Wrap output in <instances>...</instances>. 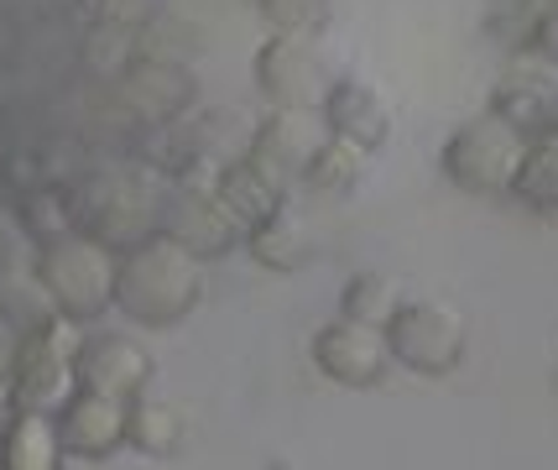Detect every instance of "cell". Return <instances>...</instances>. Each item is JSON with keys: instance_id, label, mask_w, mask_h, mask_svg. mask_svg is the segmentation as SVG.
Returning <instances> with one entry per match:
<instances>
[{"instance_id": "obj_1", "label": "cell", "mask_w": 558, "mask_h": 470, "mask_svg": "<svg viewBox=\"0 0 558 470\" xmlns=\"http://www.w3.org/2000/svg\"><path fill=\"white\" fill-rule=\"evenodd\" d=\"M209 262L183 251L172 236H146L116 262V309L142 329H172L194 314L209 293Z\"/></svg>"}, {"instance_id": "obj_2", "label": "cell", "mask_w": 558, "mask_h": 470, "mask_svg": "<svg viewBox=\"0 0 558 470\" xmlns=\"http://www.w3.org/2000/svg\"><path fill=\"white\" fill-rule=\"evenodd\" d=\"M162 204H168V178H157L151 168H105V173L73 183V220L110 251L157 236Z\"/></svg>"}, {"instance_id": "obj_3", "label": "cell", "mask_w": 558, "mask_h": 470, "mask_svg": "<svg viewBox=\"0 0 558 470\" xmlns=\"http://www.w3.org/2000/svg\"><path fill=\"white\" fill-rule=\"evenodd\" d=\"M84 324L69 320V314H43L37 324H26L5 372H11V387H16V408H43V413H58L69 393L78 387V350H84Z\"/></svg>"}, {"instance_id": "obj_4", "label": "cell", "mask_w": 558, "mask_h": 470, "mask_svg": "<svg viewBox=\"0 0 558 470\" xmlns=\"http://www.w3.org/2000/svg\"><path fill=\"white\" fill-rule=\"evenodd\" d=\"M116 262H121V251H110L105 241L73 230V236L52 241V246H37L32 277H37V288L48 293L58 314L89 324L105 309H116Z\"/></svg>"}, {"instance_id": "obj_5", "label": "cell", "mask_w": 558, "mask_h": 470, "mask_svg": "<svg viewBox=\"0 0 558 470\" xmlns=\"http://www.w3.org/2000/svg\"><path fill=\"white\" fill-rule=\"evenodd\" d=\"M381 335H387L391 366H402V372H413V376L460 372L464 350H470V324H464V314L449 298H434V293L402 298V303L391 309V320L381 324Z\"/></svg>"}, {"instance_id": "obj_6", "label": "cell", "mask_w": 558, "mask_h": 470, "mask_svg": "<svg viewBox=\"0 0 558 470\" xmlns=\"http://www.w3.org/2000/svg\"><path fill=\"white\" fill-rule=\"evenodd\" d=\"M251 79L267 95V105H288V110H318L329 84L340 79L335 52L324 48L318 32L303 26H271L267 43L251 58Z\"/></svg>"}, {"instance_id": "obj_7", "label": "cell", "mask_w": 558, "mask_h": 470, "mask_svg": "<svg viewBox=\"0 0 558 470\" xmlns=\"http://www.w3.org/2000/svg\"><path fill=\"white\" fill-rule=\"evenodd\" d=\"M110 110L121 116V125L136 131H157V125L183 121L198 99V79L183 58H146L136 52L116 79H105Z\"/></svg>"}, {"instance_id": "obj_8", "label": "cell", "mask_w": 558, "mask_h": 470, "mask_svg": "<svg viewBox=\"0 0 558 470\" xmlns=\"http://www.w3.org/2000/svg\"><path fill=\"white\" fill-rule=\"evenodd\" d=\"M522 147H527V136L511 131L507 121H496L486 110V116H475V121H464L449 131V142L438 152V168H444V178H449L460 194L501 198L511 189L517 162H522Z\"/></svg>"}, {"instance_id": "obj_9", "label": "cell", "mask_w": 558, "mask_h": 470, "mask_svg": "<svg viewBox=\"0 0 558 470\" xmlns=\"http://www.w3.org/2000/svg\"><path fill=\"white\" fill-rule=\"evenodd\" d=\"M162 236H172L183 251H194L198 262H219V256L245 246V225L219 204L215 183H168Z\"/></svg>"}, {"instance_id": "obj_10", "label": "cell", "mask_w": 558, "mask_h": 470, "mask_svg": "<svg viewBox=\"0 0 558 470\" xmlns=\"http://www.w3.org/2000/svg\"><path fill=\"white\" fill-rule=\"evenodd\" d=\"M486 110L496 121H507L511 131H522L527 142L558 131V63L543 52H511Z\"/></svg>"}, {"instance_id": "obj_11", "label": "cell", "mask_w": 558, "mask_h": 470, "mask_svg": "<svg viewBox=\"0 0 558 470\" xmlns=\"http://www.w3.org/2000/svg\"><path fill=\"white\" fill-rule=\"evenodd\" d=\"M314 366L335 387H376L391 366L387 335L361 320H329L314 329Z\"/></svg>"}, {"instance_id": "obj_12", "label": "cell", "mask_w": 558, "mask_h": 470, "mask_svg": "<svg viewBox=\"0 0 558 470\" xmlns=\"http://www.w3.org/2000/svg\"><path fill=\"white\" fill-rule=\"evenodd\" d=\"M125 413H131V402H121V397L73 387L69 402L52 419H58L63 449H69L73 460H110L125 445Z\"/></svg>"}, {"instance_id": "obj_13", "label": "cell", "mask_w": 558, "mask_h": 470, "mask_svg": "<svg viewBox=\"0 0 558 470\" xmlns=\"http://www.w3.org/2000/svg\"><path fill=\"white\" fill-rule=\"evenodd\" d=\"M318 116H324V131H335V136H344V142H355V147H365V152L387 147L391 125H397L391 99L381 95L371 79H350V74H340L329 84Z\"/></svg>"}, {"instance_id": "obj_14", "label": "cell", "mask_w": 558, "mask_h": 470, "mask_svg": "<svg viewBox=\"0 0 558 470\" xmlns=\"http://www.w3.org/2000/svg\"><path fill=\"white\" fill-rule=\"evenodd\" d=\"M73 372H78V387L131 402L151 382V350L142 340H131V335H89Z\"/></svg>"}, {"instance_id": "obj_15", "label": "cell", "mask_w": 558, "mask_h": 470, "mask_svg": "<svg viewBox=\"0 0 558 470\" xmlns=\"http://www.w3.org/2000/svg\"><path fill=\"white\" fill-rule=\"evenodd\" d=\"M314 116L318 110H288V105H271L267 116L256 121L245 152H251L256 162H267L271 173H282L288 183H303V168H308L318 136H324V125H318Z\"/></svg>"}, {"instance_id": "obj_16", "label": "cell", "mask_w": 558, "mask_h": 470, "mask_svg": "<svg viewBox=\"0 0 558 470\" xmlns=\"http://www.w3.org/2000/svg\"><path fill=\"white\" fill-rule=\"evenodd\" d=\"M215 194L241 225H256L262 215H271L277 204H288L292 183L282 173H271L267 162H256L251 152H235V157H225V162H219Z\"/></svg>"}, {"instance_id": "obj_17", "label": "cell", "mask_w": 558, "mask_h": 470, "mask_svg": "<svg viewBox=\"0 0 558 470\" xmlns=\"http://www.w3.org/2000/svg\"><path fill=\"white\" fill-rule=\"evenodd\" d=\"M245 251L256 267L267 273H303L314 262V230L308 220L292 209V204H277L271 215H262L256 225H245Z\"/></svg>"}, {"instance_id": "obj_18", "label": "cell", "mask_w": 558, "mask_h": 470, "mask_svg": "<svg viewBox=\"0 0 558 470\" xmlns=\"http://www.w3.org/2000/svg\"><path fill=\"white\" fill-rule=\"evenodd\" d=\"M69 449L58 434V419L43 408H16L11 429L0 434V466L5 470H63Z\"/></svg>"}, {"instance_id": "obj_19", "label": "cell", "mask_w": 558, "mask_h": 470, "mask_svg": "<svg viewBox=\"0 0 558 470\" xmlns=\"http://www.w3.org/2000/svg\"><path fill=\"white\" fill-rule=\"evenodd\" d=\"M522 209H533L543 220H558V131L548 136H533L522 147V162L511 173V189H507Z\"/></svg>"}, {"instance_id": "obj_20", "label": "cell", "mask_w": 558, "mask_h": 470, "mask_svg": "<svg viewBox=\"0 0 558 470\" xmlns=\"http://www.w3.org/2000/svg\"><path fill=\"white\" fill-rule=\"evenodd\" d=\"M183 413L162 402V397H131V413H125V445L151 455V460H168L172 449L183 445Z\"/></svg>"}, {"instance_id": "obj_21", "label": "cell", "mask_w": 558, "mask_h": 470, "mask_svg": "<svg viewBox=\"0 0 558 470\" xmlns=\"http://www.w3.org/2000/svg\"><path fill=\"white\" fill-rule=\"evenodd\" d=\"M16 220H22L32 246H52V241L73 236L78 230V220H73V189H63V183H32L22 194V204H16Z\"/></svg>"}, {"instance_id": "obj_22", "label": "cell", "mask_w": 558, "mask_h": 470, "mask_svg": "<svg viewBox=\"0 0 558 470\" xmlns=\"http://www.w3.org/2000/svg\"><path fill=\"white\" fill-rule=\"evenodd\" d=\"M365 168H371V152L335 136V131H324L314 157H308V168H303V183L318 189V194H350L365 178Z\"/></svg>"}, {"instance_id": "obj_23", "label": "cell", "mask_w": 558, "mask_h": 470, "mask_svg": "<svg viewBox=\"0 0 558 470\" xmlns=\"http://www.w3.org/2000/svg\"><path fill=\"white\" fill-rule=\"evenodd\" d=\"M402 303V293H397V282H391L387 273H355L344 277V293H340V314L344 320H361V324H381L391 320V309Z\"/></svg>"}, {"instance_id": "obj_24", "label": "cell", "mask_w": 558, "mask_h": 470, "mask_svg": "<svg viewBox=\"0 0 558 470\" xmlns=\"http://www.w3.org/2000/svg\"><path fill=\"white\" fill-rule=\"evenodd\" d=\"M271 26H303V32H318V26L335 16V0H251Z\"/></svg>"}, {"instance_id": "obj_25", "label": "cell", "mask_w": 558, "mask_h": 470, "mask_svg": "<svg viewBox=\"0 0 558 470\" xmlns=\"http://www.w3.org/2000/svg\"><path fill=\"white\" fill-rule=\"evenodd\" d=\"M157 16H162V0H95V22L131 32V37H142Z\"/></svg>"}, {"instance_id": "obj_26", "label": "cell", "mask_w": 558, "mask_h": 470, "mask_svg": "<svg viewBox=\"0 0 558 470\" xmlns=\"http://www.w3.org/2000/svg\"><path fill=\"white\" fill-rule=\"evenodd\" d=\"M11 419H16V387H11V372L0 366V434L11 429Z\"/></svg>"}, {"instance_id": "obj_27", "label": "cell", "mask_w": 558, "mask_h": 470, "mask_svg": "<svg viewBox=\"0 0 558 470\" xmlns=\"http://www.w3.org/2000/svg\"><path fill=\"white\" fill-rule=\"evenodd\" d=\"M0 346H5V320H0Z\"/></svg>"}, {"instance_id": "obj_28", "label": "cell", "mask_w": 558, "mask_h": 470, "mask_svg": "<svg viewBox=\"0 0 558 470\" xmlns=\"http://www.w3.org/2000/svg\"><path fill=\"white\" fill-rule=\"evenodd\" d=\"M0 168H5V147H0Z\"/></svg>"}, {"instance_id": "obj_29", "label": "cell", "mask_w": 558, "mask_h": 470, "mask_svg": "<svg viewBox=\"0 0 558 470\" xmlns=\"http://www.w3.org/2000/svg\"><path fill=\"white\" fill-rule=\"evenodd\" d=\"M0 470H5V466H0Z\"/></svg>"}]
</instances>
